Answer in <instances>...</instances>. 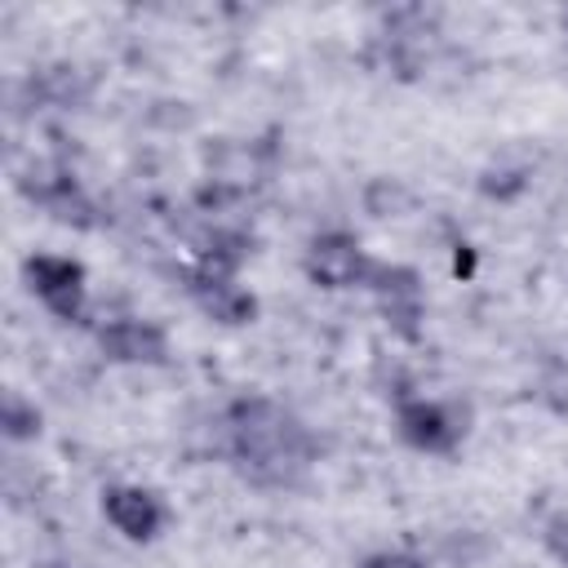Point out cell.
Segmentation results:
<instances>
[{"label": "cell", "instance_id": "cell-1", "mask_svg": "<svg viewBox=\"0 0 568 568\" xmlns=\"http://www.w3.org/2000/svg\"><path fill=\"white\" fill-rule=\"evenodd\" d=\"M226 457L253 488H293L306 479L320 444L311 426L271 395H240L222 413Z\"/></svg>", "mask_w": 568, "mask_h": 568}, {"label": "cell", "instance_id": "cell-2", "mask_svg": "<svg viewBox=\"0 0 568 568\" xmlns=\"http://www.w3.org/2000/svg\"><path fill=\"white\" fill-rule=\"evenodd\" d=\"M395 435L426 457H453L470 435V408L462 399L404 395L395 404Z\"/></svg>", "mask_w": 568, "mask_h": 568}, {"label": "cell", "instance_id": "cell-3", "mask_svg": "<svg viewBox=\"0 0 568 568\" xmlns=\"http://www.w3.org/2000/svg\"><path fill=\"white\" fill-rule=\"evenodd\" d=\"M373 266H377V257H368V248L351 231H320L302 248V275H306V284H315L324 293H346V288L368 284Z\"/></svg>", "mask_w": 568, "mask_h": 568}, {"label": "cell", "instance_id": "cell-4", "mask_svg": "<svg viewBox=\"0 0 568 568\" xmlns=\"http://www.w3.org/2000/svg\"><path fill=\"white\" fill-rule=\"evenodd\" d=\"M22 280L31 288V297L53 315V320H84V306H89V271L80 257H67V253H31L22 262Z\"/></svg>", "mask_w": 568, "mask_h": 568}, {"label": "cell", "instance_id": "cell-5", "mask_svg": "<svg viewBox=\"0 0 568 568\" xmlns=\"http://www.w3.org/2000/svg\"><path fill=\"white\" fill-rule=\"evenodd\" d=\"M364 288H373V302H377L382 320L390 324V333H399L404 342H417V337H422V320H426V284H422L417 266H404V262H377Z\"/></svg>", "mask_w": 568, "mask_h": 568}, {"label": "cell", "instance_id": "cell-6", "mask_svg": "<svg viewBox=\"0 0 568 568\" xmlns=\"http://www.w3.org/2000/svg\"><path fill=\"white\" fill-rule=\"evenodd\" d=\"M98 351L111 364L124 368H164L169 364V328L142 315H111L106 324H98Z\"/></svg>", "mask_w": 568, "mask_h": 568}, {"label": "cell", "instance_id": "cell-7", "mask_svg": "<svg viewBox=\"0 0 568 568\" xmlns=\"http://www.w3.org/2000/svg\"><path fill=\"white\" fill-rule=\"evenodd\" d=\"M18 191L36 204V209H44L53 222H62V226H93L98 217V209H93V200L80 191V182L62 169V164H31L27 173H18Z\"/></svg>", "mask_w": 568, "mask_h": 568}, {"label": "cell", "instance_id": "cell-8", "mask_svg": "<svg viewBox=\"0 0 568 568\" xmlns=\"http://www.w3.org/2000/svg\"><path fill=\"white\" fill-rule=\"evenodd\" d=\"M102 519L133 546L155 541L169 528V506L155 488L146 484H111L102 493Z\"/></svg>", "mask_w": 568, "mask_h": 568}, {"label": "cell", "instance_id": "cell-9", "mask_svg": "<svg viewBox=\"0 0 568 568\" xmlns=\"http://www.w3.org/2000/svg\"><path fill=\"white\" fill-rule=\"evenodd\" d=\"M186 280V297L200 306V315H209L222 328H244L257 320V297L253 288H244L240 280H200V275H182Z\"/></svg>", "mask_w": 568, "mask_h": 568}, {"label": "cell", "instance_id": "cell-10", "mask_svg": "<svg viewBox=\"0 0 568 568\" xmlns=\"http://www.w3.org/2000/svg\"><path fill=\"white\" fill-rule=\"evenodd\" d=\"M195 262H191V275L200 280H240L248 253H253V240L235 226H209L200 240H195Z\"/></svg>", "mask_w": 568, "mask_h": 568}, {"label": "cell", "instance_id": "cell-11", "mask_svg": "<svg viewBox=\"0 0 568 568\" xmlns=\"http://www.w3.org/2000/svg\"><path fill=\"white\" fill-rule=\"evenodd\" d=\"M40 426H44V417H40L36 399H27L22 390H4V395H0V435H4V439L27 444V439L40 435Z\"/></svg>", "mask_w": 568, "mask_h": 568}, {"label": "cell", "instance_id": "cell-12", "mask_svg": "<svg viewBox=\"0 0 568 568\" xmlns=\"http://www.w3.org/2000/svg\"><path fill=\"white\" fill-rule=\"evenodd\" d=\"M364 204H368V213H373V217H395V209H408V204H413V195H408L399 182L377 178V182H368Z\"/></svg>", "mask_w": 568, "mask_h": 568}, {"label": "cell", "instance_id": "cell-13", "mask_svg": "<svg viewBox=\"0 0 568 568\" xmlns=\"http://www.w3.org/2000/svg\"><path fill=\"white\" fill-rule=\"evenodd\" d=\"M541 546H546L550 559L568 564V515H550V519H546V528H541Z\"/></svg>", "mask_w": 568, "mask_h": 568}, {"label": "cell", "instance_id": "cell-14", "mask_svg": "<svg viewBox=\"0 0 568 568\" xmlns=\"http://www.w3.org/2000/svg\"><path fill=\"white\" fill-rule=\"evenodd\" d=\"M359 568H430V564L413 550H373L368 559H359Z\"/></svg>", "mask_w": 568, "mask_h": 568}, {"label": "cell", "instance_id": "cell-15", "mask_svg": "<svg viewBox=\"0 0 568 568\" xmlns=\"http://www.w3.org/2000/svg\"><path fill=\"white\" fill-rule=\"evenodd\" d=\"M453 271H457V275H470V271H475V253H470V244H453Z\"/></svg>", "mask_w": 568, "mask_h": 568}, {"label": "cell", "instance_id": "cell-16", "mask_svg": "<svg viewBox=\"0 0 568 568\" xmlns=\"http://www.w3.org/2000/svg\"><path fill=\"white\" fill-rule=\"evenodd\" d=\"M559 22H564V36H568V9H564V18H559Z\"/></svg>", "mask_w": 568, "mask_h": 568}]
</instances>
